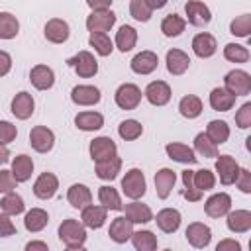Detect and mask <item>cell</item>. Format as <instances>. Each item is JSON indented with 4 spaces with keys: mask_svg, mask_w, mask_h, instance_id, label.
<instances>
[{
    "mask_svg": "<svg viewBox=\"0 0 251 251\" xmlns=\"http://www.w3.org/2000/svg\"><path fill=\"white\" fill-rule=\"evenodd\" d=\"M114 0H86V4L92 8V10H108L112 6Z\"/></svg>",
    "mask_w": 251,
    "mask_h": 251,
    "instance_id": "58",
    "label": "cell"
},
{
    "mask_svg": "<svg viewBox=\"0 0 251 251\" xmlns=\"http://www.w3.org/2000/svg\"><path fill=\"white\" fill-rule=\"evenodd\" d=\"M135 43H137V31H135V27L122 25L118 29V33H116V47L122 53H127V51H131L135 47Z\"/></svg>",
    "mask_w": 251,
    "mask_h": 251,
    "instance_id": "35",
    "label": "cell"
},
{
    "mask_svg": "<svg viewBox=\"0 0 251 251\" xmlns=\"http://www.w3.org/2000/svg\"><path fill=\"white\" fill-rule=\"evenodd\" d=\"M106 218H108V208H104L102 204H100V206L88 204V206H84L82 212H80V222H82L86 227H90V229H100V227L104 226Z\"/></svg>",
    "mask_w": 251,
    "mask_h": 251,
    "instance_id": "17",
    "label": "cell"
},
{
    "mask_svg": "<svg viewBox=\"0 0 251 251\" xmlns=\"http://www.w3.org/2000/svg\"><path fill=\"white\" fill-rule=\"evenodd\" d=\"M165 151H167L169 159H173V161H176V163H182V165H194V163L198 161L194 149L188 147V145H184V143H176V141L167 143Z\"/></svg>",
    "mask_w": 251,
    "mask_h": 251,
    "instance_id": "23",
    "label": "cell"
},
{
    "mask_svg": "<svg viewBox=\"0 0 251 251\" xmlns=\"http://www.w3.org/2000/svg\"><path fill=\"white\" fill-rule=\"evenodd\" d=\"M33 173V161L29 155H18L12 159V175L18 182H25Z\"/></svg>",
    "mask_w": 251,
    "mask_h": 251,
    "instance_id": "32",
    "label": "cell"
},
{
    "mask_svg": "<svg viewBox=\"0 0 251 251\" xmlns=\"http://www.w3.org/2000/svg\"><path fill=\"white\" fill-rule=\"evenodd\" d=\"M178 112H180V116H184L188 120H194L202 114V100L194 94H186L178 102Z\"/></svg>",
    "mask_w": 251,
    "mask_h": 251,
    "instance_id": "36",
    "label": "cell"
},
{
    "mask_svg": "<svg viewBox=\"0 0 251 251\" xmlns=\"http://www.w3.org/2000/svg\"><path fill=\"white\" fill-rule=\"evenodd\" d=\"M184 27H186V20H182L178 14H169L161 22V31H163L165 37H176V35H180L184 31Z\"/></svg>",
    "mask_w": 251,
    "mask_h": 251,
    "instance_id": "37",
    "label": "cell"
},
{
    "mask_svg": "<svg viewBox=\"0 0 251 251\" xmlns=\"http://www.w3.org/2000/svg\"><path fill=\"white\" fill-rule=\"evenodd\" d=\"M20 31V22L10 12H0V39H14Z\"/></svg>",
    "mask_w": 251,
    "mask_h": 251,
    "instance_id": "41",
    "label": "cell"
},
{
    "mask_svg": "<svg viewBox=\"0 0 251 251\" xmlns=\"http://www.w3.org/2000/svg\"><path fill=\"white\" fill-rule=\"evenodd\" d=\"M182 194H184V198H186L188 202H198V200L202 198V194H204V192H202V190H198V188H184V192H182Z\"/></svg>",
    "mask_w": 251,
    "mask_h": 251,
    "instance_id": "57",
    "label": "cell"
},
{
    "mask_svg": "<svg viewBox=\"0 0 251 251\" xmlns=\"http://www.w3.org/2000/svg\"><path fill=\"white\" fill-rule=\"evenodd\" d=\"M116 24V14L108 10H92V14L86 18V29L90 33H106L114 27Z\"/></svg>",
    "mask_w": 251,
    "mask_h": 251,
    "instance_id": "6",
    "label": "cell"
},
{
    "mask_svg": "<svg viewBox=\"0 0 251 251\" xmlns=\"http://www.w3.org/2000/svg\"><path fill=\"white\" fill-rule=\"evenodd\" d=\"M235 124H237V127H241V129H247V127L251 126V102H245V104L237 110V114H235Z\"/></svg>",
    "mask_w": 251,
    "mask_h": 251,
    "instance_id": "50",
    "label": "cell"
},
{
    "mask_svg": "<svg viewBox=\"0 0 251 251\" xmlns=\"http://www.w3.org/2000/svg\"><path fill=\"white\" fill-rule=\"evenodd\" d=\"M8 161H10V151H8V147L4 143H0V165H4Z\"/></svg>",
    "mask_w": 251,
    "mask_h": 251,
    "instance_id": "61",
    "label": "cell"
},
{
    "mask_svg": "<svg viewBox=\"0 0 251 251\" xmlns=\"http://www.w3.org/2000/svg\"><path fill=\"white\" fill-rule=\"evenodd\" d=\"M100 90L92 84H78L71 90V100L76 106H94L100 102Z\"/></svg>",
    "mask_w": 251,
    "mask_h": 251,
    "instance_id": "16",
    "label": "cell"
},
{
    "mask_svg": "<svg viewBox=\"0 0 251 251\" xmlns=\"http://www.w3.org/2000/svg\"><path fill=\"white\" fill-rule=\"evenodd\" d=\"M206 135L216 143V145H222L229 139V126L224 122V120H212L206 127Z\"/></svg>",
    "mask_w": 251,
    "mask_h": 251,
    "instance_id": "39",
    "label": "cell"
},
{
    "mask_svg": "<svg viewBox=\"0 0 251 251\" xmlns=\"http://www.w3.org/2000/svg\"><path fill=\"white\" fill-rule=\"evenodd\" d=\"M175 182H176V173L173 169H161V171H157L155 173V190H157V196L161 200H165L171 194Z\"/></svg>",
    "mask_w": 251,
    "mask_h": 251,
    "instance_id": "28",
    "label": "cell"
},
{
    "mask_svg": "<svg viewBox=\"0 0 251 251\" xmlns=\"http://www.w3.org/2000/svg\"><path fill=\"white\" fill-rule=\"evenodd\" d=\"M131 243L137 251H155L157 249V237L149 229H139L131 233Z\"/></svg>",
    "mask_w": 251,
    "mask_h": 251,
    "instance_id": "38",
    "label": "cell"
},
{
    "mask_svg": "<svg viewBox=\"0 0 251 251\" xmlns=\"http://www.w3.org/2000/svg\"><path fill=\"white\" fill-rule=\"evenodd\" d=\"M239 169L241 167L237 165V161L231 155H218V159H216V173H218L220 182L224 186H229V184L235 182V178L239 175Z\"/></svg>",
    "mask_w": 251,
    "mask_h": 251,
    "instance_id": "7",
    "label": "cell"
},
{
    "mask_svg": "<svg viewBox=\"0 0 251 251\" xmlns=\"http://www.w3.org/2000/svg\"><path fill=\"white\" fill-rule=\"evenodd\" d=\"M47 224H49V214H47L43 208H31V210L25 214V218H24V226H25V229L31 231V233L41 231Z\"/></svg>",
    "mask_w": 251,
    "mask_h": 251,
    "instance_id": "33",
    "label": "cell"
},
{
    "mask_svg": "<svg viewBox=\"0 0 251 251\" xmlns=\"http://www.w3.org/2000/svg\"><path fill=\"white\" fill-rule=\"evenodd\" d=\"M59 188V178L53 175V173H41L37 176V180L33 182V194L39 198V200H49L55 196Z\"/></svg>",
    "mask_w": 251,
    "mask_h": 251,
    "instance_id": "15",
    "label": "cell"
},
{
    "mask_svg": "<svg viewBox=\"0 0 251 251\" xmlns=\"http://www.w3.org/2000/svg\"><path fill=\"white\" fill-rule=\"evenodd\" d=\"M67 65L75 69V73L82 78H90L98 73V61L90 51H78L75 57L67 59Z\"/></svg>",
    "mask_w": 251,
    "mask_h": 251,
    "instance_id": "4",
    "label": "cell"
},
{
    "mask_svg": "<svg viewBox=\"0 0 251 251\" xmlns=\"http://www.w3.org/2000/svg\"><path fill=\"white\" fill-rule=\"evenodd\" d=\"M12 69V57L6 51H0V76H6Z\"/></svg>",
    "mask_w": 251,
    "mask_h": 251,
    "instance_id": "55",
    "label": "cell"
},
{
    "mask_svg": "<svg viewBox=\"0 0 251 251\" xmlns=\"http://www.w3.org/2000/svg\"><path fill=\"white\" fill-rule=\"evenodd\" d=\"M194 151L206 159H212V157H218V145L206 135V133H198L194 137Z\"/></svg>",
    "mask_w": 251,
    "mask_h": 251,
    "instance_id": "43",
    "label": "cell"
},
{
    "mask_svg": "<svg viewBox=\"0 0 251 251\" xmlns=\"http://www.w3.org/2000/svg\"><path fill=\"white\" fill-rule=\"evenodd\" d=\"M231 210V196L227 192H218L212 194L206 202H204V212L210 218H222Z\"/></svg>",
    "mask_w": 251,
    "mask_h": 251,
    "instance_id": "12",
    "label": "cell"
},
{
    "mask_svg": "<svg viewBox=\"0 0 251 251\" xmlns=\"http://www.w3.org/2000/svg\"><path fill=\"white\" fill-rule=\"evenodd\" d=\"M43 35H45V39L51 41V43H65V41L69 39V35H71V27H69V24H67L65 20H61V18H51V20L45 24V27H43Z\"/></svg>",
    "mask_w": 251,
    "mask_h": 251,
    "instance_id": "13",
    "label": "cell"
},
{
    "mask_svg": "<svg viewBox=\"0 0 251 251\" xmlns=\"http://www.w3.org/2000/svg\"><path fill=\"white\" fill-rule=\"evenodd\" d=\"M16 184H18V180L14 178L12 171L0 169V194H6V192L16 190Z\"/></svg>",
    "mask_w": 251,
    "mask_h": 251,
    "instance_id": "52",
    "label": "cell"
},
{
    "mask_svg": "<svg viewBox=\"0 0 251 251\" xmlns=\"http://www.w3.org/2000/svg\"><path fill=\"white\" fill-rule=\"evenodd\" d=\"M98 200H100V204H102L104 208H108V210H122V208H124L118 190H116L114 186H108V184L98 188Z\"/></svg>",
    "mask_w": 251,
    "mask_h": 251,
    "instance_id": "40",
    "label": "cell"
},
{
    "mask_svg": "<svg viewBox=\"0 0 251 251\" xmlns=\"http://www.w3.org/2000/svg\"><path fill=\"white\" fill-rule=\"evenodd\" d=\"M67 200L73 208L76 210H82L84 206L92 204V192L86 184H73L69 190H67Z\"/></svg>",
    "mask_w": 251,
    "mask_h": 251,
    "instance_id": "30",
    "label": "cell"
},
{
    "mask_svg": "<svg viewBox=\"0 0 251 251\" xmlns=\"http://www.w3.org/2000/svg\"><path fill=\"white\" fill-rule=\"evenodd\" d=\"M25 251H47V243L45 241H29L25 245Z\"/></svg>",
    "mask_w": 251,
    "mask_h": 251,
    "instance_id": "59",
    "label": "cell"
},
{
    "mask_svg": "<svg viewBox=\"0 0 251 251\" xmlns=\"http://www.w3.org/2000/svg\"><path fill=\"white\" fill-rule=\"evenodd\" d=\"M29 145L37 153H47L55 145V133L47 126H35L29 131Z\"/></svg>",
    "mask_w": 251,
    "mask_h": 251,
    "instance_id": "9",
    "label": "cell"
},
{
    "mask_svg": "<svg viewBox=\"0 0 251 251\" xmlns=\"http://www.w3.org/2000/svg\"><path fill=\"white\" fill-rule=\"evenodd\" d=\"M224 57L231 63H247L249 61V49L239 43H227L224 47Z\"/></svg>",
    "mask_w": 251,
    "mask_h": 251,
    "instance_id": "46",
    "label": "cell"
},
{
    "mask_svg": "<svg viewBox=\"0 0 251 251\" xmlns=\"http://www.w3.org/2000/svg\"><path fill=\"white\" fill-rule=\"evenodd\" d=\"M145 2H147V4H149L153 10H161V8H163V6H165L169 0H145Z\"/></svg>",
    "mask_w": 251,
    "mask_h": 251,
    "instance_id": "62",
    "label": "cell"
},
{
    "mask_svg": "<svg viewBox=\"0 0 251 251\" xmlns=\"http://www.w3.org/2000/svg\"><path fill=\"white\" fill-rule=\"evenodd\" d=\"M190 67V57L180 49H169L167 51V71L175 76L184 75Z\"/></svg>",
    "mask_w": 251,
    "mask_h": 251,
    "instance_id": "26",
    "label": "cell"
},
{
    "mask_svg": "<svg viewBox=\"0 0 251 251\" xmlns=\"http://www.w3.org/2000/svg\"><path fill=\"white\" fill-rule=\"evenodd\" d=\"M131 233H133V224L126 216H118V218L112 220L108 235L114 243H126L131 237Z\"/></svg>",
    "mask_w": 251,
    "mask_h": 251,
    "instance_id": "20",
    "label": "cell"
},
{
    "mask_svg": "<svg viewBox=\"0 0 251 251\" xmlns=\"http://www.w3.org/2000/svg\"><path fill=\"white\" fill-rule=\"evenodd\" d=\"M192 182H194V186H196L198 190L206 192V190H212V188L216 186V176H214L212 171H208V169H200V171H194V175H192Z\"/></svg>",
    "mask_w": 251,
    "mask_h": 251,
    "instance_id": "47",
    "label": "cell"
},
{
    "mask_svg": "<svg viewBox=\"0 0 251 251\" xmlns=\"http://www.w3.org/2000/svg\"><path fill=\"white\" fill-rule=\"evenodd\" d=\"M143 94L149 100V104H153V106H165V104H169V100L173 96L171 86L165 80H153V82H149Z\"/></svg>",
    "mask_w": 251,
    "mask_h": 251,
    "instance_id": "14",
    "label": "cell"
},
{
    "mask_svg": "<svg viewBox=\"0 0 251 251\" xmlns=\"http://www.w3.org/2000/svg\"><path fill=\"white\" fill-rule=\"evenodd\" d=\"M184 235H186V241H188L192 247H196V249H204V247H208L210 241H212V229H210L206 224H202V222H192V224H188Z\"/></svg>",
    "mask_w": 251,
    "mask_h": 251,
    "instance_id": "11",
    "label": "cell"
},
{
    "mask_svg": "<svg viewBox=\"0 0 251 251\" xmlns=\"http://www.w3.org/2000/svg\"><path fill=\"white\" fill-rule=\"evenodd\" d=\"M129 14L137 22H149V18L153 14V8L145 0H131L129 2Z\"/></svg>",
    "mask_w": 251,
    "mask_h": 251,
    "instance_id": "48",
    "label": "cell"
},
{
    "mask_svg": "<svg viewBox=\"0 0 251 251\" xmlns=\"http://www.w3.org/2000/svg\"><path fill=\"white\" fill-rule=\"evenodd\" d=\"M35 110V102H33V96L25 90L18 92L14 98H12V114L18 118V120H27L31 118Z\"/></svg>",
    "mask_w": 251,
    "mask_h": 251,
    "instance_id": "19",
    "label": "cell"
},
{
    "mask_svg": "<svg viewBox=\"0 0 251 251\" xmlns=\"http://www.w3.org/2000/svg\"><path fill=\"white\" fill-rule=\"evenodd\" d=\"M239 249H241V245L235 239H222L216 245V251H239Z\"/></svg>",
    "mask_w": 251,
    "mask_h": 251,
    "instance_id": "56",
    "label": "cell"
},
{
    "mask_svg": "<svg viewBox=\"0 0 251 251\" xmlns=\"http://www.w3.org/2000/svg\"><path fill=\"white\" fill-rule=\"evenodd\" d=\"M184 12H186V20L190 25H196V27H204L210 24L212 20V12L210 8L200 2V0H188L186 6H184Z\"/></svg>",
    "mask_w": 251,
    "mask_h": 251,
    "instance_id": "8",
    "label": "cell"
},
{
    "mask_svg": "<svg viewBox=\"0 0 251 251\" xmlns=\"http://www.w3.org/2000/svg\"><path fill=\"white\" fill-rule=\"evenodd\" d=\"M216 49H218V41H216V37L212 33L202 31V33H196L194 35V39H192V51H194L196 57L208 59V57H212L216 53Z\"/></svg>",
    "mask_w": 251,
    "mask_h": 251,
    "instance_id": "18",
    "label": "cell"
},
{
    "mask_svg": "<svg viewBox=\"0 0 251 251\" xmlns=\"http://www.w3.org/2000/svg\"><path fill=\"white\" fill-rule=\"evenodd\" d=\"M116 104L122 110H135L141 102V88L133 82H124L116 90Z\"/></svg>",
    "mask_w": 251,
    "mask_h": 251,
    "instance_id": "5",
    "label": "cell"
},
{
    "mask_svg": "<svg viewBox=\"0 0 251 251\" xmlns=\"http://www.w3.org/2000/svg\"><path fill=\"white\" fill-rule=\"evenodd\" d=\"M249 31H251V18H249V14H241V16H237L229 24V33H233L237 37H249Z\"/></svg>",
    "mask_w": 251,
    "mask_h": 251,
    "instance_id": "49",
    "label": "cell"
},
{
    "mask_svg": "<svg viewBox=\"0 0 251 251\" xmlns=\"http://www.w3.org/2000/svg\"><path fill=\"white\" fill-rule=\"evenodd\" d=\"M118 133H120L122 139L133 141V139H137V137L143 133V126H141L137 120H124V122L118 126Z\"/></svg>",
    "mask_w": 251,
    "mask_h": 251,
    "instance_id": "45",
    "label": "cell"
},
{
    "mask_svg": "<svg viewBox=\"0 0 251 251\" xmlns=\"http://www.w3.org/2000/svg\"><path fill=\"white\" fill-rule=\"evenodd\" d=\"M145 190H147V184H145V175L141 173V169H129L126 176L122 178V192L127 198L137 200L145 194Z\"/></svg>",
    "mask_w": 251,
    "mask_h": 251,
    "instance_id": "2",
    "label": "cell"
},
{
    "mask_svg": "<svg viewBox=\"0 0 251 251\" xmlns=\"http://www.w3.org/2000/svg\"><path fill=\"white\" fill-rule=\"evenodd\" d=\"M16 233V226L14 222L10 220V216L6 212L0 214V237H8V235H14Z\"/></svg>",
    "mask_w": 251,
    "mask_h": 251,
    "instance_id": "54",
    "label": "cell"
},
{
    "mask_svg": "<svg viewBox=\"0 0 251 251\" xmlns=\"http://www.w3.org/2000/svg\"><path fill=\"white\" fill-rule=\"evenodd\" d=\"M235 184H237V188L241 192H245V194L251 192V173H249V169H239V175L235 178Z\"/></svg>",
    "mask_w": 251,
    "mask_h": 251,
    "instance_id": "53",
    "label": "cell"
},
{
    "mask_svg": "<svg viewBox=\"0 0 251 251\" xmlns=\"http://www.w3.org/2000/svg\"><path fill=\"white\" fill-rule=\"evenodd\" d=\"M16 135H18L16 126L10 124V122H6V120H2L0 122V143L8 145V143H12L16 139Z\"/></svg>",
    "mask_w": 251,
    "mask_h": 251,
    "instance_id": "51",
    "label": "cell"
},
{
    "mask_svg": "<svg viewBox=\"0 0 251 251\" xmlns=\"http://www.w3.org/2000/svg\"><path fill=\"white\" fill-rule=\"evenodd\" d=\"M226 216H227L226 224L231 233H245L251 229V212L249 210H233V212H227Z\"/></svg>",
    "mask_w": 251,
    "mask_h": 251,
    "instance_id": "25",
    "label": "cell"
},
{
    "mask_svg": "<svg viewBox=\"0 0 251 251\" xmlns=\"http://www.w3.org/2000/svg\"><path fill=\"white\" fill-rule=\"evenodd\" d=\"M192 175H194V171H190V169L182 171V182H184V188H196L194 182H192Z\"/></svg>",
    "mask_w": 251,
    "mask_h": 251,
    "instance_id": "60",
    "label": "cell"
},
{
    "mask_svg": "<svg viewBox=\"0 0 251 251\" xmlns=\"http://www.w3.org/2000/svg\"><path fill=\"white\" fill-rule=\"evenodd\" d=\"M157 65H159V57L153 51H141L129 63L131 71L137 73V75H149V73H153L157 69Z\"/></svg>",
    "mask_w": 251,
    "mask_h": 251,
    "instance_id": "21",
    "label": "cell"
},
{
    "mask_svg": "<svg viewBox=\"0 0 251 251\" xmlns=\"http://www.w3.org/2000/svg\"><path fill=\"white\" fill-rule=\"evenodd\" d=\"M235 98H237V96H233L227 88L218 86V88H214V90L210 92V106H212L216 112H227V110L233 108Z\"/></svg>",
    "mask_w": 251,
    "mask_h": 251,
    "instance_id": "29",
    "label": "cell"
},
{
    "mask_svg": "<svg viewBox=\"0 0 251 251\" xmlns=\"http://www.w3.org/2000/svg\"><path fill=\"white\" fill-rule=\"evenodd\" d=\"M224 88H227L233 96H245L251 92V75L241 69H233L224 76Z\"/></svg>",
    "mask_w": 251,
    "mask_h": 251,
    "instance_id": "3",
    "label": "cell"
},
{
    "mask_svg": "<svg viewBox=\"0 0 251 251\" xmlns=\"http://www.w3.org/2000/svg\"><path fill=\"white\" fill-rule=\"evenodd\" d=\"M75 126L82 131H96L104 126V116L98 112H78L75 116Z\"/></svg>",
    "mask_w": 251,
    "mask_h": 251,
    "instance_id": "31",
    "label": "cell"
},
{
    "mask_svg": "<svg viewBox=\"0 0 251 251\" xmlns=\"http://www.w3.org/2000/svg\"><path fill=\"white\" fill-rule=\"evenodd\" d=\"M122 210L126 212V218H127L131 224H147V222L153 220L151 208H149L147 204H143V202H137V200L126 204V208H122Z\"/></svg>",
    "mask_w": 251,
    "mask_h": 251,
    "instance_id": "27",
    "label": "cell"
},
{
    "mask_svg": "<svg viewBox=\"0 0 251 251\" xmlns=\"http://www.w3.org/2000/svg\"><path fill=\"white\" fill-rule=\"evenodd\" d=\"M88 43H90V47H94V51H96L98 55H102V57H108V55L112 53V49H114V43H112V39H110L106 33H90Z\"/></svg>",
    "mask_w": 251,
    "mask_h": 251,
    "instance_id": "44",
    "label": "cell"
},
{
    "mask_svg": "<svg viewBox=\"0 0 251 251\" xmlns=\"http://www.w3.org/2000/svg\"><path fill=\"white\" fill-rule=\"evenodd\" d=\"M59 239L67 249H82L86 243V226L75 218H67L59 226Z\"/></svg>",
    "mask_w": 251,
    "mask_h": 251,
    "instance_id": "1",
    "label": "cell"
},
{
    "mask_svg": "<svg viewBox=\"0 0 251 251\" xmlns=\"http://www.w3.org/2000/svg\"><path fill=\"white\" fill-rule=\"evenodd\" d=\"M0 208H2V212H6L8 216H18V214L24 212L25 204H24V198L12 190V192H6V194H4V198H2V202H0Z\"/></svg>",
    "mask_w": 251,
    "mask_h": 251,
    "instance_id": "42",
    "label": "cell"
},
{
    "mask_svg": "<svg viewBox=\"0 0 251 251\" xmlns=\"http://www.w3.org/2000/svg\"><path fill=\"white\" fill-rule=\"evenodd\" d=\"M180 220H182L180 212L175 210V208H163V210L157 212V218H155L157 227L165 233H175L180 227Z\"/></svg>",
    "mask_w": 251,
    "mask_h": 251,
    "instance_id": "24",
    "label": "cell"
},
{
    "mask_svg": "<svg viewBox=\"0 0 251 251\" xmlns=\"http://www.w3.org/2000/svg\"><path fill=\"white\" fill-rule=\"evenodd\" d=\"M122 169V159L118 155L106 159V161H98L96 163V176L102 178V180H114L118 176Z\"/></svg>",
    "mask_w": 251,
    "mask_h": 251,
    "instance_id": "34",
    "label": "cell"
},
{
    "mask_svg": "<svg viewBox=\"0 0 251 251\" xmlns=\"http://www.w3.org/2000/svg\"><path fill=\"white\" fill-rule=\"evenodd\" d=\"M29 80L37 90H49L55 84V73L47 65H35L29 71Z\"/></svg>",
    "mask_w": 251,
    "mask_h": 251,
    "instance_id": "22",
    "label": "cell"
},
{
    "mask_svg": "<svg viewBox=\"0 0 251 251\" xmlns=\"http://www.w3.org/2000/svg\"><path fill=\"white\" fill-rule=\"evenodd\" d=\"M88 151H90V159L94 163H98V161H106V159L118 155V145L114 143L112 137L102 135V137H96V139L90 141Z\"/></svg>",
    "mask_w": 251,
    "mask_h": 251,
    "instance_id": "10",
    "label": "cell"
}]
</instances>
